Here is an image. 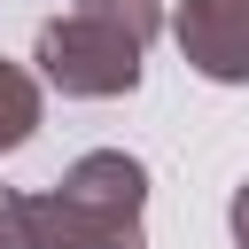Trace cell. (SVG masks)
<instances>
[{"instance_id": "1", "label": "cell", "mask_w": 249, "mask_h": 249, "mask_svg": "<svg viewBox=\"0 0 249 249\" xmlns=\"http://www.w3.org/2000/svg\"><path fill=\"white\" fill-rule=\"evenodd\" d=\"M148 163L124 148H86L47 195H31L39 249H148Z\"/></svg>"}, {"instance_id": "5", "label": "cell", "mask_w": 249, "mask_h": 249, "mask_svg": "<svg viewBox=\"0 0 249 249\" xmlns=\"http://www.w3.org/2000/svg\"><path fill=\"white\" fill-rule=\"evenodd\" d=\"M70 8L109 16V23H124L132 39H156V31H163V0H70Z\"/></svg>"}, {"instance_id": "4", "label": "cell", "mask_w": 249, "mask_h": 249, "mask_svg": "<svg viewBox=\"0 0 249 249\" xmlns=\"http://www.w3.org/2000/svg\"><path fill=\"white\" fill-rule=\"evenodd\" d=\"M39 117H47L39 70H23V62H0V156H8V148H23V140L39 132Z\"/></svg>"}, {"instance_id": "7", "label": "cell", "mask_w": 249, "mask_h": 249, "mask_svg": "<svg viewBox=\"0 0 249 249\" xmlns=\"http://www.w3.org/2000/svg\"><path fill=\"white\" fill-rule=\"evenodd\" d=\"M226 226H233V249H249V179L233 187V202H226Z\"/></svg>"}, {"instance_id": "2", "label": "cell", "mask_w": 249, "mask_h": 249, "mask_svg": "<svg viewBox=\"0 0 249 249\" xmlns=\"http://www.w3.org/2000/svg\"><path fill=\"white\" fill-rule=\"evenodd\" d=\"M31 62H39V86H54V93H70V101H117V93H132V86H140L148 39H132V31H124V23H109V16L70 8V16L39 23Z\"/></svg>"}, {"instance_id": "3", "label": "cell", "mask_w": 249, "mask_h": 249, "mask_svg": "<svg viewBox=\"0 0 249 249\" xmlns=\"http://www.w3.org/2000/svg\"><path fill=\"white\" fill-rule=\"evenodd\" d=\"M171 39L195 78L210 86H249V0H179Z\"/></svg>"}, {"instance_id": "6", "label": "cell", "mask_w": 249, "mask_h": 249, "mask_svg": "<svg viewBox=\"0 0 249 249\" xmlns=\"http://www.w3.org/2000/svg\"><path fill=\"white\" fill-rule=\"evenodd\" d=\"M0 249H39L31 241V195L0 187Z\"/></svg>"}]
</instances>
